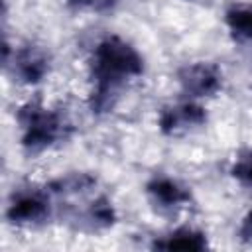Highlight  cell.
Here are the masks:
<instances>
[{
  "mask_svg": "<svg viewBox=\"0 0 252 252\" xmlns=\"http://www.w3.org/2000/svg\"><path fill=\"white\" fill-rule=\"evenodd\" d=\"M146 193L159 211H175V209L189 205L191 201L189 189L183 187L179 181L165 177V175L150 179L146 185Z\"/></svg>",
  "mask_w": 252,
  "mask_h": 252,
  "instance_id": "7",
  "label": "cell"
},
{
  "mask_svg": "<svg viewBox=\"0 0 252 252\" xmlns=\"http://www.w3.org/2000/svg\"><path fill=\"white\" fill-rule=\"evenodd\" d=\"M230 175L234 179H238L240 183L252 187V150L238 154V158L234 159V163L230 167Z\"/></svg>",
  "mask_w": 252,
  "mask_h": 252,
  "instance_id": "10",
  "label": "cell"
},
{
  "mask_svg": "<svg viewBox=\"0 0 252 252\" xmlns=\"http://www.w3.org/2000/svg\"><path fill=\"white\" fill-rule=\"evenodd\" d=\"M49 53L43 47L28 43L14 49L12 59H8L4 65L12 69L16 81L24 85H37L49 73Z\"/></svg>",
  "mask_w": 252,
  "mask_h": 252,
  "instance_id": "5",
  "label": "cell"
},
{
  "mask_svg": "<svg viewBox=\"0 0 252 252\" xmlns=\"http://www.w3.org/2000/svg\"><path fill=\"white\" fill-rule=\"evenodd\" d=\"M144 73V59L140 51L120 35L100 39L89 61L91 96L89 106L94 114L112 110L122 89Z\"/></svg>",
  "mask_w": 252,
  "mask_h": 252,
  "instance_id": "1",
  "label": "cell"
},
{
  "mask_svg": "<svg viewBox=\"0 0 252 252\" xmlns=\"http://www.w3.org/2000/svg\"><path fill=\"white\" fill-rule=\"evenodd\" d=\"M226 28L236 41L252 39V4L232 6L224 16Z\"/></svg>",
  "mask_w": 252,
  "mask_h": 252,
  "instance_id": "9",
  "label": "cell"
},
{
  "mask_svg": "<svg viewBox=\"0 0 252 252\" xmlns=\"http://www.w3.org/2000/svg\"><path fill=\"white\" fill-rule=\"evenodd\" d=\"M118 0H67L71 8L77 10H93V12H104L110 10Z\"/></svg>",
  "mask_w": 252,
  "mask_h": 252,
  "instance_id": "11",
  "label": "cell"
},
{
  "mask_svg": "<svg viewBox=\"0 0 252 252\" xmlns=\"http://www.w3.org/2000/svg\"><path fill=\"white\" fill-rule=\"evenodd\" d=\"M16 120L22 130V148L28 154L45 152L47 148L67 140L73 130L69 118L61 110L49 108L39 100L22 104L16 112Z\"/></svg>",
  "mask_w": 252,
  "mask_h": 252,
  "instance_id": "2",
  "label": "cell"
},
{
  "mask_svg": "<svg viewBox=\"0 0 252 252\" xmlns=\"http://www.w3.org/2000/svg\"><path fill=\"white\" fill-rule=\"evenodd\" d=\"M209 246L207 234L193 226H179L152 242L154 250H185V252H199Z\"/></svg>",
  "mask_w": 252,
  "mask_h": 252,
  "instance_id": "8",
  "label": "cell"
},
{
  "mask_svg": "<svg viewBox=\"0 0 252 252\" xmlns=\"http://www.w3.org/2000/svg\"><path fill=\"white\" fill-rule=\"evenodd\" d=\"M177 83L181 87V93L191 98L213 96L219 93L222 85V73L215 63H209V61L187 63L179 67Z\"/></svg>",
  "mask_w": 252,
  "mask_h": 252,
  "instance_id": "4",
  "label": "cell"
},
{
  "mask_svg": "<svg viewBox=\"0 0 252 252\" xmlns=\"http://www.w3.org/2000/svg\"><path fill=\"white\" fill-rule=\"evenodd\" d=\"M205 122H207L205 108L193 100L165 106V108H161V112L158 116V126H159L161 134H165V136H175V134L187 132L191 128L203 126Z\"/></svg>",
  "mask_w": 252,
  "mask_h": 252,
  "instance_id": "6",
  "label": "cell"
},
{
  "mask_svg": "<svg viewBox=\"0 0 252 252\" xmlns=\"http://www.w3.org/2000/svg\"><path fill=\"white\" fill-rule=\"evenodd\" d=\"M238 236L242 242L246 244H252V211L246 213V217L242 219L240 222V228H238Z\"/></svg>",
  "mask_w": 252,
  "mask_h": 252,
  "instance_id": "12",
  "label": "cell"
},
{
  "mask_svg": "<svg viewBox=\"0 0 252 252\" xmlns=\"http://www.w3.org/2000/svg\"><path fill=\"white\" fill-rule=\"evenodd\" d=\"M51 213H53V205L47 187L16 189L6 207V219L10 224L16 226H39L47 222Z\"/></svg>",
  "mask_w": 252,
  "mask_h": 252,
  "instance_id": "3",
  "label": "cell"
}]
</instances>
